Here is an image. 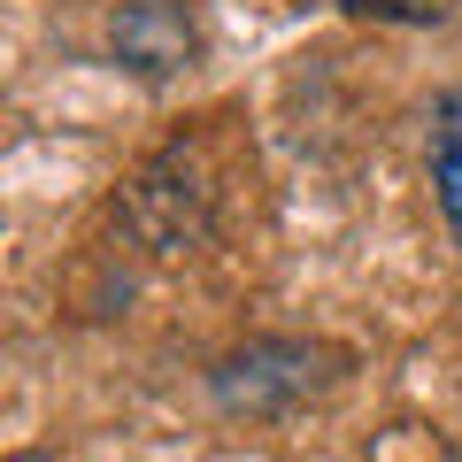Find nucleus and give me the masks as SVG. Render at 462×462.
<instances>
[{"mask_svg": "<svg viewBox=\"0 0 462 462\" xmlns=\"http://www.w3.org/2000/svg\"><path fill=\"white\" fill-rule=\"evenodd\" d=\"M324 378H331L324 346H309V339H254V346H239V355H224L208 385H216V401H224L231 416H278V409H293V401H309Z\"/></svg>", "mask_w": 462, "mask_h": 462, "instance_id": "1", "label": "nucleus"}, {"mask_svg": "<svg viewBox=\"0 0 462 462\" xmlns=\"http://www.w3.org/2000/svg\"><path fill=\"white\" fill-rule=\"evenodd\" d=\"M108 54L139 78H178L200 54V23L185 0H124L108 16Z\"/></svg>", "mask_w": 462, "mask_h": 462, "instance_id": "2", "label": "nucleus"}, {"mask_svg": "<svg viewBox=\"0 0 462 462\" xmlns=\"http://www.w3.org/2000/svg\"><path fill=\"white\" fill-rule=\"evenodd\" d=\"M431 193H439L447 224L462 231V147H447V139H431Z\"/></svg>", "mask_w": 462, "mask_h": 462, "instance_id": "3", "label": "nucleus"}, {"mask_svg": "<svg viewBox=\"0 0 462 462\" xmlns=\"http://www.w3.org/2000/svg\"><path fill=\"white\" fill-rule=\"evenodd\" d=\"M355 16H378V23H431L439 0H346Z\"/></svg>", "mask_w": 462, "mask_h": 462, "instance_id": "4", "label": "nucleus"}, {"mask_svg": "<svg viewBox=\"0 0 462 462\" xmlns=\"http://www.w3.org/2000/svg\"><path fill=\"white\" fill-rule=\"evenodd\" d=\"M431 139H447V147H462V85H455V93L439 100V108H431Z\"/></svg>", "mask_w": 462, "mask_h": 462, "instance_id": "5", "label": "nucleus"}, {"mask_svg": "<svg viewBox=\"0 0 462 462\" xmlns=\"http://www.w3.org/2000/svg\"><path fill=\"white\" fill-rule=\"evenodd\" d=\"M8 462H47V455H8Z\"/></svg>", "mask_w": 462, "mask_h": 462, "instance_id": "6", "label": "nucleus"}]
</instances>
